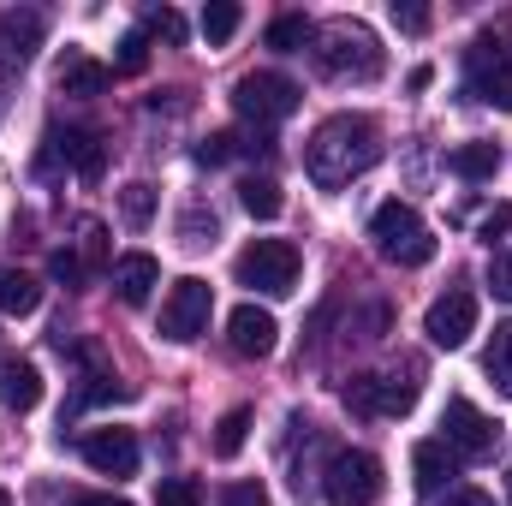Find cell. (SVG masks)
Wrapping results in <instances>:
<instances>
[{
    "instance_id": "obj_38",
    "label": "cell",
    "mask_w": 512,
    "mask_h": 506,
    "mask_svg": "<svg viewBox=\"0 0 512 506\" xmlns=\"http://www.w3.org/2000/svg\"><path fill=\"white\" fill-rule=\"evenodd\" d=\"M507 233H512V203H495V209L477 221V239H483V245H495V239H507Z\"/></svg>"
},
{
    "instance_id": "obj_2",
    "label": "cell",
    "mask_w": 512,
    "mask_h": 506,
    "mask_svg": "<svg viewBox=\"0 0 512 506\" xmlns=\"http://www.w3.org/2000/svg\"><path fill=\"white\" fill-rule=\"evenodd\" d=\"M316 66H322L328 78H358V84H370V78H382V42H376L364 24H352V18H334L328 30H316Z\"/></svg>"
},
{
    "instance_id": "obj_3",
    "label": "cell",
    "mask_w": 512,
    "mask_h": 506,
    "mask_svg": "<svg viewBox=\"0 0 512 506\" xmlns=\"http://www.w3.org/2000/svg\"><path fill=\"white\" fill-rule=\"evenodd\" d=\"M370 239H376V251L387 262H399V268H423L429 256H435V233L423 227V215L411 209V203H382L376 215H370Z\"/></svg>"
},
{
    "instance_id": "obj_25",
    "label": "cell",
    "mask_w": 512,
    "mask_h": 506,
    "mask_svg": "<svg viewBox=\"0 0 512 506\" xmlns=\"http://www.w3.org/2000/svg\"><path fill=\"white\" fill-rule=\"evenodd\" d=\"M310 36H316V30H310V18H304V12H280V18L268 24V48H274V54H298Z\"/></svg>"
},
{
    "instance_id": "obj_26",
    "label": "cell",
    "mask_w": 512,
    "mask_h": 506,
    "mask_svg": "<svg viewBox=\"0 0 512 506\" xmlns=\"http://www.w3.org/2000/svg\"><path fill=\"white\" fill-rule=\"evenodd\" d=\"M78 262H84V274L90 268H114V256H108V227L102 221H78Z\"/></svg>"
},
{
    "instance_id": "obj_8",
    "label": "cell",
    "mask_w": 512,
    "mask_h": 506,
    "mask_svg": "<svg viewBox=\"0 0 512 506\" xmlns=\"http://www.w3.org/2000/svg\"><path fill=\"white\" fill-rule=\"evenodd\" d=\"M441 441H447V453L453 459H465V465H477V459H489L495 447H501V423L495 417H483L465 393H453L447 399V411H441Z\"/></svg>"
},
{
    "instance_id": "obj_19",
    "label": "cell",
    "mask_w": 512,
    "mask_h": 506,
    "mask_svg": "<svg viewBox=\"0 0 512 506\" xmlns=\"http://www.w3.org/2000/svg\"><path fill=\"white\" fill-rule=\"evenodd\" d=\"M0 399H6L12 411H36V405H42V370H36V364H6V370H0Z\"/></svg>"
},
{
    "instance_id": "obj_41",
    "label": "cell",
    "mask_w": 512,
    "mask_h": 506,
    "mask_svg": "<svg viewBox=\"0 0 512 506\" xmlns=\"http://www.w3.org/2000/svg\"><path fill=\"white\" fill-rule=\"evenodd\" d=\"M72 506H131V501H120V495H78Z\"/></svg>"
},
{
    "instance_id": "obj_37",
    "label": "cell",
    "mask_w": 512,
    "mask_h": 506,
    "mask_svg": "<svg viewBox=\"0 0 512 506\" xmlns=\"http://www.w3.org/2000/svg\"><path fill=\"white\" fill-rule=\"evenodd\" d=\"M346 405L358 417H376V376H352L346 381Z\"/></svg>"
},
{
    "instance_id": "obj_29",
    "label": "cell",
    "mask_w": 512,
    "mask_h": 506,
    "mask_svg": "<svg viewBox=\"0 0 512 506\" xmlns=\"http://www.w3.org/2000/svg\"><path fill=\"white\" fill-rule=\"evenodd\" d=\"M143 36H161V42H173V48H179V42H185V18H179L173 6H155V12L143 18Z\"/></svg>"
},
{
    "instance_id": "obj_27",
    "label": "cell",
    "mask_w": 512,
    "mask_h": 506,
    "mask_svg": "<svg viewBox=\"0 0 512 506\" xmlns=\"http://www.w3.org/2000/svg\"><path fill=\"white\" fill-rule=\"evenodd\" d=\"M239 24H245V12H239L233 0H215V6H203V36H209V48L233 42V36H239Z\"/></svg>"
},
{
    "instance_id": "obj_24",
    "label": "cell",
    "mask_w": 512,
    "mask_h": 506,
    "mask_svg": "<svg viewBox=\"0 0 512 506\" xmlns=\"http://www.w3.org/2000/svg\"><path fill=\"white\" fill-rule=\"evenodd\" d=\"M483 370H489V381L512 399V322L495 328V340H489V352H483Z\"/></svg>"
},
{
    "instance_id": "obj_4",
    "label": "cell",
    "mask_w": 512,
    "mask_h": 506,
    "mask_svg": "<svg viewBox=\"0 0 512 506\" xmlns=\"http://www.w3.org/2000/svg\"><path fill=\"white\" fill-rule=\"evenodd\" d=\"M298 245H286V239H251L239 262H233V274H239V286H251L262 298H286L292 286H298Z\"/></svg>"
},
{
    "instance_id": "obj_21",
    "label": "cell",
    "mask_w": 512,
    "mask_h": 506,
    "mask_svg": "<svg viewBox=\"0 0 512 506\" xmlns=\"http://www.w3.org/2000/svg\"><path fill=\"white\" fill-rule=\"evenodd\" d=\"M239 203H245V215H256V221H274V215L286 209V197H280V185H274L268 173L239 179Z\"/></svg>"
},
{
    "instance_id": "obj_36",
    "label": "cell",
    "mask_w": 512,
    "mask_h": 506,
    "mask_svg": "<svg viewBox=\"0 0 512 506\" xmlns=\"http://www.w3.org/2000/svg\"><path fill=\"white\" fill-rule=\"evenodd\" d=\"M221 506H268V489H262L256 477H239V483L221 489Z\"/></svg>"
},
{
    "instance_id": "obj_42",
    "label": "cell",
    "mask_w": 512,
    "mask_h": 506,
    "mask_svg": "<svg viewBox=\"0 0 512 506\" xmlns=\"http://www.w3.org/2000/svg\"><path fill=\"white\" fill-rule=\"evenodd\" d=\"M0 506H12V495H6V489H0Z\"/></svg>"
},
{
    "instance_id": "obj_6",
    "label": "cell",
    "mask_w": 512,
    "mask_h": 506,
    "mask_svg": "<svg viewBox=\"0 0 512 506\" xmlns=\"http://www.w3.org/2000/svg\"><path fill=\"white\" fill-rule=\"evenodd\" d=\"M233 108H239L245 126L268 131V126H280V120L298 114V84H292L286 72H245V78L233 84Z\"/></svg>"
},
{
    "instance_id": "obj_20",
    "label": "cell",
    "mask_w": 512,
    "mask_h": 506,
    "mask_svg": "<svg viewBox=\"0 0 512 506\" xmlns=\"http://www.w3.org/2000/svg\"><path fill=\"white\" fill-rule=\"evenodd\" d=\"M36 304H42V280L24 268H6L0 274V316H30Z\"/></svg>"
},
{
    "instance_id": "obj_23",
    "label": "cell",
    "mask_w": 512,
    "mask_h": 506,
    "mask_svg": "<svg viewBox=\"0 0 512 506\" xmlns=\"http://www.w3.org/2000/svg\"><path fill=\"white\" fill-rule=\"evenodd\" d=\"M251 441V405H233L221 423H215V459H239Z\"/></svg>"
},
{
    "instance_id": "obj_18",
    "label": "cell",
    "mask_w": 512,
    "mask_h": 506,
    "mask_svg": "<svg viewBox=\"0 0 512 506\" xmlns=\"http://www.w3.org/2000/svg\"><path fill=\"white\" fill-rule=\"evenodd\" d=\"M447 167H453L465 185H483V179L501 173V143H483V137H477V143H459V149L447 155Z\"/></svg>"
},
{
    "instance_id": "obj_34",
    "label": "cell",
    "mask_w": 512,
    "mask_h": 506,
    "mask_svg": "<svg viewBox=\"0 0 512 506\" xmlns=\"http://www.w3.org/2000/svg\"><path fill=\"white\" fill-rule=\"evenodd\" d=\"M48 274H54L60 286H72V292L90 280V274H84V262H78V251H54V256H48Z\"/></svg>"
},
{
    "instance_id": "obj_1",
    "label": "cell",
    "mask_w": 512,
    "mask_h": 506,
    "mask_svg": "<svg viewBox=\"0 0 512 506\" xmlns=\"http://www.w3.org/2000/svg\"><path fill=\"white\" fill-rule=\"evenodd\" d=\"M376 161H382V126L370 114H334V120H322V126L310 131V143H304V173L322 191L352 185Z\"/></svg>"
},
{
    "instance_id": "obj_32",
    "label": "cell",
    "mask_w": 512,
    "mask_h": 506,
    "mask_svg": "<svg viewBox=\"0 0 512 506\" xmlns=\"http://www.w3.org/2000/svg\"><path fill=\"white\" fill-rule=\"evenodd\" d=\"M114 66H120V72H143V66H149V36H143V30H126V36H120Z\"/></svg>"
},
{
    "instance_id": "obj_11",
    "label": "cell",
    "mask_w": 512,
    "mask_h": 506,
    "mask_svg": "<svg viewBox=\"0 0 512 506\" xmlns=\"http://www.w3.org/2000/svg\"><path fill=\"white\" fill-rule=\"evenodd\" d=\"M48 143H54V155L84 179V185H96L102 173H108V149H102V131L90 126H66V131H48Z\"/></svg>"
},
{
    "instance_id": "obj_16",
    "label": "cell",
    "mask_w": 512,
    "mask_h": 506,
    "mask_svg": "<svg viewBox=\"0 0 512 506\" xmlns=\"http://www.w3.org/2000/svg\"><path fill=\"white\" fill-rule=\"evenodd\" d=\"M108 274H114V292H120L126 304H143V298H149V292L161 286V262H155L149 251H126V256H114V268H108Z\"/></svg>"
},
{
    "instance_id": "obj_5",
    "label": "cell",
    "mask_w": 512,
    "mask_h": 506,
    "mask_svg": "<svg viewBox=\"0 0 512 506\" xmlns=\"http://www.w3.org/2000/svg\"><path fill=\"white\" fill-rule=\"evenodd\" d=\"M387 489L382 477V459L376 453H364V447H346V453H334L328 459V471H322V495L328 506H376Z\"/></svg>"
},
{
    "instance_id": "obj_17",
    "label": "cell",
    "mask_w": 512,
    "mask_h": 506,
    "mask_svg": "<svg viewBox=\"0 0 512 506\" xmlns=\"http://www.w3.org/2000/svg\"><path fill=\"white\" fill-rule=\"evenodd\" d=\"M453 471H459V459L447 453V441H417L411 447V483H417V495H435Z\"/></svg>"
},
{
    "instance_id": "obj_35",
    "label": "cell",
    "mask_w": 512,
    "mask_h": 506,
    "mask_svg": "<svg viewBox=\"0 0 512 506\" xmlns=\"http://www.w3.org/2000/svg\"><path fill=\"white\" fill-rule=\"evenodd\" d=\"M393 30L423 36V30H429V6H417V0H393Z\"/></svg>"
},
{
    "instance_id": "obj_14",
    "label": "cell",
    "mask_w": 512,
    "mask_h": 506,
    "mask_svg": "<svg viewBox=\"0 0 512 506\" xmlns=\"http://www.w3.org/2000/svg\"><path fill=\"white\" fill-rule=\"evenodd\" d=\"M48 36V18L36 6H0V54L6 60H30Z\"/></svg>"
},
{
    "instance_id": "obj_22",
    "label": "cell",
    "mask_w": 512,
    "mask_h": 506,
    "mask_svg": "<svg viewBox=\"0 0 512 506\" xmlns=\"http://www.w3.org/2000/svg\"><path fill=\"white\" fill-rule=\"evenodd\" d=\"M417 405V370L405 376H376V417H405Z\"/></svg>"
},
{
    "instance_id": "obj_31",
    "label": "cell",
    "mask_w": 512,
    "mask_h": 506,
    "mask_svg": "<svg viewBox=\"0 0 512 506\" xmlns=\"http://www.w3.org/2000/svg\"><path fill=\"white\" fill-rule=\"evenodd\" d=\"M155 506H203V489H197V477H167V483L155 489Z\"/></svg>"
},
{
    "instance_id": "obj_33",
    "label": "cell",
    "mask_w": 512,
    "mask_h": 506,
    "mask_svg": "<svg viewBox=\"0 0 512 506\" xmlns=\"http://www.w3.org/2000/svg\"><path fill=\"white\" fill-rule=\"evenodd\" d=\"M179 239H185L191 251H197V245H215V215H209V209H191V215L179 221Z\"/></svg>"
},
{
    "instance_id": "obj_12",
    "label": "cell",
    "mask_w": 512,
    "mask_h": 506,
    "mask_svg": "<svg viewBox=\"0 0 512 506\" xmlns=\"http://www.w3.org/2000/svg\"><path fill=\"white\" fill-rule=\"evenodd\" d=\"M78 453H84V465L102 471V477H131V471H137V435H131V429H90Z\"/></svg>"
},
{
    "instance_id": "obj_15",
    "label": "cell",
    "mask_w": 512,
    "mask_h": 506,
    "mask_svg": "<svg viewBox=\"0 0 512 506\" xmlns=\"http://www.w3.org/2000/svg\"><path fill=\"white\" fill-rule=\"evenodd\" d=\"M54 84H60L66 96H102V90L114 84V72H108L102 60H90L84 48H66V60L54 66Z\"/></svg>"
},
{
    "instance_id": "obj_28",
    "label": "cell",
    "mask_w": 512,
    "mask_h": 506,
    "mask_svg": "<svg viewBox=\"0 0 512 506\" xmlns=\"http://www.w3.org/2000/svg\"><path fill=\"white\" fill-rule=\"evenodd\" d=\"M120 215H126V227H149L155 221V185L131 179L126 191H120Z\"/></svg>"
},
{
    "instance_id": "obj_9",
    "label": "cell",
    "mask_w": 512,
    "mask_h": 506,
    "mask_svg": "<svg viewBox=\"0 0 512 506\" xmlns=\"http://www.w3.org/2000/svg\"><path fill=\"white\" fill-rule=\"evenodd\" d=\"M465 90H471L477 102L512 114V54L495 36H477V42L465 48Z\"/></svg>"
},
{
    "instance_id": "obj_7",
    "label": "cell",
    "mask_w": 512,
    "mask_h": 506,
    "mask_svg": "<svg viewBox=\"0 0 512 506\" xmlns=\"http://www.w3.org/2000/svg\"><path fill=\"white\" fill-rule=\"evenodd\" d=\"M209 310H215L209 280L185 274V280H173L167 298H161V334H167L173 346H191L197 334H209Z\"/></svg>"
},
{
    "instance_id": "obj_13",
    "label": "cell",
    "mask_w": 512,
    "mask_h": 506,
    "mask_svg": "<svg viewBox=\"0 0 512 506\" xmlns=\"http://www.w3.org/2000/svg\"><path fill=\"white\" fill-rule=\"evenodd\" d=\"M274 340H280V322H274L262 304H239V310L227 316V346H233L239 358H268Z\"/></svg>"
},
{
    "instance_id": "obj_39",
    "label": "cell",
    "mask_w": 512,
    "mask_h": 506,
    "mask_svg": "<svg viewBox=\"0 0 512 506\" xmlns=\"http://www.w3.org/2000/svg\"><path fill=\"white\" fill-rule=\"evenodd\" d=\"M489 286H495V298H507V304H512V251L495 256V268H489Z\"/></svg>"
},
{
    "instance_id": "obj_40",
    "label": "cell",
    "mask_w": 512,
    "mask_h": 506,
    "mask_svg": "<svg viewBox=\"0 0 512 506\" xmlns=\"http://www.w3.org/2000/svg\"><path fill=\"white\" fill-rule=\"evenodd\" d=\"M447 506H495V495H483V489H453Z\"/></svg>"
},
{
    "instance_id": "obj_30",
    "label": "cell",
    "mask_w": 512,
    "mask_h": 506,
    "mask_svg": "<svg viewBox=\"0 0 512 506\" xmlns=\"http://www.w3.org/2000/svg\"><path fill=\"white\" fill-rule=\"evenodd\" d=\"M239 155V137L233 131H209L203 143H197V167H221V161H233Z\"/></svg>"
},
{
    "instance_id": "obj_10",
    "label": "cell",
    "mask_w": 512,
    "mask_h": 506,
    "mask_svg": "<svg viewBox=\"0 0 512 506\" xmlns=\"http://www.w3.org/2000/svg\"><path fill=\"white\" fill-rule=\"evenodd\" d=\"M423 334H429L441 352H459V346L477 334V292H465V286H447V292L429 304V316H423Z\"/></svg>"
}]
</instances>
